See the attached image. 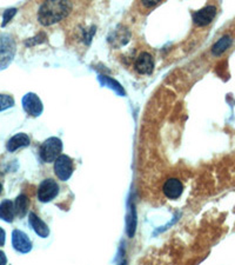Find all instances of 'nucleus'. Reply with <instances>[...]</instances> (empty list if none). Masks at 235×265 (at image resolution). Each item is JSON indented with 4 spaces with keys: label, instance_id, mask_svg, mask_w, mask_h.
Wrapping results in <instances>:
<instances>
[{
    "label": "nucleus",
    "instance_id": "5",
    "mask_svg": "<svg viewBox=\"0 0 235 265\" xmlns=\"http://www.w3.org/2000/svg\"><path fill=\"white\" fill-rule=\"evenodd\" d=\"M59 193V185L55 180L47 178L42 180L38 189V199L42 203H47L54 199Z\"/></svg>",
    "mask_w": 235,
    "mask_h": 265
},
{
    "label": "nucleus",
    "instance_id": "11",
    "mask_svg": "<svg viewBox=\"0 0 235 265\" xmlns=\"http://www.w3.org/2000/svg\"><path fill=\"white\" fill-rule=\"evenodd\" d=\"M28 222H30V225L32 226V229L34 230V232L37 233L38 236H40L41 238H46V237H48L49 235L48 226L46 225L45 223L34 214V212H31V214L28 215Z\"/></svg>",
    "mask_w": 235,
    "mask_h": 265
},
{
    "label": "nucleus",
    "instance_id": "18",
    "mask_svg": "<svg viewBox=\"0 0 235 265\" xmlns=\"http://www.w3.org/2000/svg\"><path fill=\"white\" fill-rule=\"evenodd\" d=\"M14 106V99L10 94H0V112Z\"/></svg>",
    "mask_w": 235,
    "mask_h": 265
},
{
    "label": "nucleus",
    "instance_id": "14",
    "mask_svg": "<svg viewBox=\"0 0 235 265\" xmlns=\"http://www.w3.org/2000/svg\"><path fill=\"white\" fill-rule=\"evenodd\" d=\"M28 206H30V200L25 194H20L17 197L16 201H14V211H16L18 217L23 218L27 214Z\"/></svg>",
    "mask_w": 235,
    "mask_h": 265
},
{
    "label": "nucleus",
    "instance_id": "1",
    "mask_svg": "<svg viewBox=\"0 0 235 265\" xmlns=\"http://www.w3.org/2000/svg\"><path fill=\"white\" fill-rule=\"evenodd\" d=\"M71 11H72V3L70 2H65V0H63V2H58V0L45 2L39 7L38 20L44 26H51V25L65 19Z\"/></svg>",
    "mask_w": 235,
    "mask_h": 265
},
{
    "label": "nucleus",
    "instance_id": "2",
    "mask_svg": "<svg viewBox=\"0 0 235 265\" xmlns=\"http://www.w3.org/2000/svg\"><path fill=\"white\" fill-rule=\"evenodd\" d=\"M17 46L12 35L0 33V70H5L16 56Z\"/></svg>",
    "mask_w": 235,
    "mask_h": 265
},
{
    "label": "nucleus",
    "instance_id": "7",
    "mask_svg": "<svg viewBox=\"0 0 235 265\" xmlns=\"http://www.w3.org/2000/svg\"><path fill=\"white\" fill-rule=\"evenodd\" d=\"M12 245L20 253H28L32 250V242L21 230H14L12 232Z\"/></svg>",
    "mask_w": 235,
    "mask_h": 265
},
{
    "label": "nucleus",
    "instance_id": "17",
    "mask_svg": "<svg viewBox=\"0 0 235 265\" xmlns=\"http://www.w3.org/2000/svg\"><path fill=\"white\" fill-rule=\"evenodd\" d=\"M126 222H127V233H128V236H130V238H132L135 233V226H137V218H135L134 205H131Z\"/></svg>",
    "mask_w": 235,
    "mask_h": 265
},
{
    "label": "nucleus",
    "instance_id": "22",
    "mask_svg": "<svg viewBox=\"0 0 235 265\" xmlns=\"http://www.w3.org/2000/svg\"><path fill=\"white\" fill-rule=\"evenodd\" d=\"M159 2H142V5L146 7H153L155 5H158Z\"/></svg>",
    "mask_w": 235,
    "mask_h": 265
},
{
    "label": "nucleus",
    "instance_id": "10",
    "mask_svg": "<svg viewBox=\"0 0 235 265\" xmlns=\"http://www.w3.org/2000/svg\"><path fill=\"white\" fill-rule=\"evenodd\" d=\"M154 69V60L147 52H142L135 60V70L140 74H151Z\"/></svg>",
    "mask_w": 235,
    "mask_h": 265
},
{
    "label": "nucleus",
    "instance_id": "23",
    "mask_svg": "<svg viewBox=\"0 0 235 265\" xmlns=\"http://www.w3.org/2000/svg\"><path fill=\"white\" fill-rule=\"evenodd\" d=\"M2 191H3V185L0 184V193H2Z\"/></svg>",
    "mask_w": 235,
    "mask_h": 265
},
{
    "label": "nucleus",
    "instance_id": "19",
    "mask_svg": "<svg viewBox=\"0 0 235 265\" xmlns=\"http://www.w3.org/2000/svg\"><path fill=\"white\" fill-rule=\"evenodd\" d=\"M16 13H17V9H9V10H6L5 12H4V16H3V24H2V26L3 27H5L7 24L10 23L11 20H12V18L16 16Z\"/></svg>",
    "mask_w": 235,
    "mask_h": 265
},
{
    "label": "nucleus",
    "instance_id": "16",
    "mask_svg": "<svg viewBox=\"0 0 235 265\" xmlns=\"http://www.w3.org/2000/svg\"><path fill=\"white\" fill-rule=\"evenodd\" d=\"M99 80H100V83L102 85H106V86L112 88L113 91H115L116 93H119L120 95H124L125 94V91L121 85L115 81L114 79H112V78L109 77H106V76H100L99 77Z\"/></svg>",
    "mask_w": 235,
    "mask_h": 265
},
{
    "label": "nucleus",
    "instance_id": "15",
    "mask_svg": "<svg viewBox=\"0 0 235 265\" xmlns=\"http://www.w3.org/2000/svg\"><path fill=\"white\" fill-rule=\"evenodd\" d=\"M232 38L229 35H225L221 39H219L218 41L213 45L212 47V53L213 56H220L222 55L223 52L227 51V48H229V46L232 45Z\"/></svg>",
    "mask_w": 235,
    "mask_h": 265
},
{
    "label": "nucleus",
    "instance_id": "6",
    "mask_svg": "<svg viewBox=\"0 0 235 265\" xmlns=\"http://www.w3.org/2000/svg\"><path fill=\"white\" fill-rule=\"evenodd\" d=\"M21 102H23V108L25 112L28 113V115L32 117H39L42 113V110H44L40 98L35 93H33V92L25 94Z\"/></svg>",
    "mask_w": 235,
    "mask_h": 265
},
{
    "label": "nucleus",
    "instance_id": "13",
    "mask_svg": "<svg viewBox=\"0 0 235 265\" xmlns=\"http://www.w3.org/2000/svg\"><path fill=\"white\" fill-rule=\"evenodd\" d=\"M14 204L9 199H5L0 204V219L6 223H12L14 219Z\"/></svg>",
    "mask_w": 235,
    "mask_h": 265
},
{
    "label": "nucleus",
    "instance_id": "9",
    "mask_svg": "<svg viewBox=\"0 0 235 265\" xmlns=\"http://www.w3.org/2000/svg\"><path fill=\"white\" fill-rule=\"evenodd\" d=\"M163 194L169 199H178L184 191V185L178 178H169L166 180L162 187Z\"/></svg>",
    "mask_w": 235,
    "mask_h": 265
},
{
    "label": "nucleus",
    "instance_id": "3",
    "mask_svg": "<svg viewBox=\"0 0 235 265\" xmlns=\"http://www.w3.org/2000/svg\"><path fill=\"white\" fill-rule=\"evenodd\" d=\"M63 150V143L59 138L51 137L46 139L39 148V154L42 162L52 163L59 158L60 152Z\"/></svg>",
    "mask_w": 235,
    "mask_h": 265
},
{
    "label": "nucleus",
    "instance_id": "8",
    "mask_svg": "<svg viewBox=\"0 0 235 265\" xmlns=\"http://www.w3.org/2000/svg\"><path fill=\"white\" fill-rule=\"evenodd\" d=\"M216 16V7L213 5L206 6L204 9L193 13V23L198 26H207Z\"/></svg>",
    "mask_w": 235,
    "mask_h": 265
},
{
    "label": "nucleus",
    "instance_id": "4",
    "mask_svg": "<svg viewBox=\"0 0 235 265\" xmlns=\"http://www.w3.org/2000/svg\"><path fill=\"white\" fill-rule=\"evenodd\" d=\"M74 171L73 162L69 155L62 154L59 155V158L54 162V172L55 176L58 177L60 180L66 182L71 178L72 173Z\"/></svg>",
    "mask_w": 235,
    "mask_h": 265
},
{
    "label": "nucleus",
    "instance_id": "24",
    "mask_svg": "<svg viewBox=\"0 0 235 265\" xmlns=\"http://www.w3.org/2000/svg\"><path fill=\"white\" fill-rule=\"evenodd\" d=\"M120 265H126V263H125V261H123V263H121Z\"/></svg>",
    "mask_w": 235,
    "mask_h": 265
},
{
    "label": "nucleus",
    "instance_id": "20",
    "mask_svg": "<svg viewBox=\"0 0 235 265\" xmlns=\"http://www.w3.org/2000/svg\"><path fill=\"white\" fill-rule=\"evenodd\" d=\"M5 239H6V233L2 228H0V246H4V244H5Z\"/></svg>",
    "mask_w": 235,
    "mask_h": 265
},
{
    "label": "nucleus",
    "instance_id": "21",
    "mask_svg": "<svg viewBox=\"0 0 235 265\" xmlns=\"http://www.w3.org/2000/svg\"><path fill=\"white\" fill-rule=\"evenodd\" d=\"M7 264V258L6 254L0 250V265H6Z\"/></svg>",
    "mask_w": 235,
    "mask_h": 265
},
{
    "label": "nucleus",
    "instance_id": "12",
    "mask_svg": "<svg viewBox=\"0 0 235 265\" xmlns=\"http://www.w3.org/2000/svg\"><path fill=\"white\" fill-rule=\"evenodd\" d=\"M30 137L27 136L26 133H18L16 136H13L11 139L7 141L6 148L7 151L10 152H14L18 148L20 147H25L30 145Z\"/></svg>",
    "mask_w": 235,
    "mask_h": 265
}]
</instances>
